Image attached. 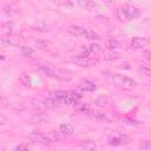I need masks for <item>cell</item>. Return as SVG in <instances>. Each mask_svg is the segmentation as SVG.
<instances>
[{
    "mask_svg": "<svg viewBox=\"0 0 151 151\" xmlns=\"http://www.w3.org/2000/svg\"><path fill=\"white\" fill-rule=\"evenodd\" d=\"M117 15H118L119 20H122V21H130V20H133V19L140 17L142 15V12L136 6H132V5H123V6H120L118 8Z\"/></svg>",
    "mask_w": 151,
    "mask_h": 151,
    "instance_id": "6da1fadb",
    "label": "cell"
},
{
    "mask_svg": "<svg viewBox=\"0 0 151 151\" xmlns=\"http://www.w3.org/2000/svg\"><path fill=\"white\" fill-rule=\"evenodd\" d=\"M111 81L113 83V85H116L119 88L123 90H132L137 86L136 80H133L132 78H129L126 76H122V74H113L111 77Z\"/></svg>",
    "mask_w": 151,
    "mask_h": 151,
    "instance_id": "7a4b0ae2",
    "label": "cell"
},
{
    "mask_svg": "<svg viewBox=\"0 0 151 151\" xmlns=\"http://www.w3.org/2000/svg\"><path fill=\"white\" fill-rule=\"evenodd\" d=\"M77 4L80 8L87 11V12H92V13H97L100 11V6L93 1V0H77Z\"/></svg>",
    "mask_w": 151,
    "mask_h": 151,
    "instance_id": "3957f363",
    "label": "cell"
},
{
    "mask_svg": "<svg viewBox=\"0 0 151 151\" xmlns=\"http://www.w3.org/2000/svg\"><path fill=\"white\" fill-rule=\"evenodd\" d=\"M97 61L90 59L88 57H85V55H78L76 58L72 59V64L79 66V67H91L93 64H96Z\"/></svg>",
    "mask_w": 151,
    "mask_h": 151,
    "instance_id": "277c9868",
    "label": "cell"
},
{
    "mask_svg": "<svg viewBox=\"0 0 151 151\" xmlns=\"http://www.w3.org/2000/svg\"><path fill=\"white\" fill-rule=\"evenodd\" d=\"M29 138L35 142V143H39V144H42V145H51L52 142L50 138H47L46 136H44L40 131H32L29 133Z\"/></svg>",
    "mask_w": 151,
    "mask_h": 151,
    "instance_id": "5b68a950",
    "label": "cell"
},
{
    "mask_svg": "<svg viewBox=\"0 0 151 151\" xmlns=\"http://www.w3.org/2000/svg\"><path fill=\"white\" fill-rule=\"evenodd\" d=\"M79 99H80V94L79 93H77L76 91H67L66 96L64 97V99L61 101L64 104H66V105H74V104H78Z\"/></svg>",
    "mask_w": 151,
    "mask_h": 151,
    "instance_id": "8992f818",
    "label": "cell"
},
{
    "mask_svg": "<svg viewBox=\"0 0 151 151\" xmlns=\"http://www.w3.org/2000/svg\"><path fill=\"white\" fill-rule=\"evenodd\" d=\"M147 44H149V40L143 37H133L130 41L131 47L134 50H143L144 47H146Z\"/></svg>",
    "mask_w": 151,
    "mask_h": 151,
    "instance_id": "52a82bcc",
    "label": "cell"
},
{
    "mask_svg": "<svg viewBox=\"0 0 151 151\" xmlns=\"http://www.w3.org/2000/svg\"><path fill=\"white\" fill-rule=\"evenodd\" d=\"M127 137L123 133H118L117 136H111L109 137V144L110 145H113V146H118V145H122V144H126L127 143Z\"/></svg>",
    "mask_w": 151,
    "mask_h": 151,
    "instance_id": "ba28073f",
    "label": "cell"
},
{
    "mask_svg": "<svg viewBox=\"0 0 151 151\" xmlns=\"http://www.w3.org/2000/svg\"><path fill=\"white\" fill-rule=\"evenodd\" d=\"M53 78L61 80V81H70L72 80V74L65 70H53Z\"/></svg>",
    "mask_w": 151,
    "mask_h": 151,
    "instance_id": "9c48e42d",
    "label": "cell"
},
{
    "mask_svg": "<svg viewBox=\"0 0 151 151\" xmlns=\"http://www.w3.org/2000/svg\"><path fill=\"white\" fill-rule=\"evenodd\" d=\"M93 117L100 122H112V120L117 119V116L111 112H94Z\"/></svg>",
    "mask_w": 151,
    "mask_h": 151,
    "instance_id": "30bf717a",
    "label": "cell"
},
{
    "mask_svg": "<svg viewBox=\"0 0 151 151\" xmlns=\"http://www.w3.org/2000/svg\"><path fill=\"white\" fill-rule=\"evenodd\" d=\"M78 88L81 90L83 92H92V91L96 90V85H94V83H92L88 79H83V80L79 81Z\"/></svg>",
    "mask_w": 151,
    "mask_h": 151,
    "instance_id": "8fae6325",
    "label": "cell"
},
{
    "mask_svg": "<svg viewBox=\"0 0 151 151\" xmlns=\"http://www.w3.org/2000/svg\"><path fill=\"white\" fill-rule=\"evenodd\" d=\"M67 32L72 35H76V37H84L86 33V28L80 27L78 25H71L67 27Z\"/></svg>",
    "mask_w": 151,
    "mask_h": 151,
    "instance_id": "7c38bea8",
    "label": "cell"
},
{
    "mask_svg": "<svg viewBox=\"0 0 151 151\" xmlns=\"http://www.w3.org/2000/svg\"><path fill=\"white\" fill-rule=\"evenodd\" d=\"M59 131L61 133H65V134L71 136V134L74 133V126L72 124H70V123H63L59 126Z\"/></svg>",
    "mask_w": 151,
    "mask_h": 151,
    "instance_id": "4fadbf2b",
    "label": "cell"
},
{
    "mask_svg": "<svg viewBox=\"0 0 151 151\" xmlns=\"http://www.w3.org/2000/svg\"><path fill=\"white\" fill-rule=\"evenodd\" d=\"M119 47H120V42L117 39L110 38V39H106L105 40V48H107L110 51H113V50H117Z\"/></svg>",
    "mask_w": 151,
    "mask_h": 151,
    "instance_id": "5bb4252c",
    "label": "cell"
},
{
    "mask_svg": "<svg viewBox=\"0 0 151 151\" xmlns=\"http://www.w3.org/2000/svg\"><path fill=\"white\" fill-rule=\"evenodd\" d=\"M44 106L50 110H57L59 107V100L53 99V98H46L44 100Z\"/></svg>",
    "mask_w": 151,
    "mask_h": 151,
    "instance_id": "9a60e30c",
    "label": "cell"
},
{
    "mask_svg": "<svg viewBox=\"0 0 151 151\" xmlns=\"http://www.w3.org/2000/svg\"><path fill=\"white\" fill-rule=\"evenodd\" d=\"M37 71L40 72V73H42V74H45V76H48V77H52L53 76V68H51L47 65H41V64L37 65Z\"/></svg>",
    "mask_w": 151,
    "mask_h": 151,
    "instance_id": "2e32d148",
    "label": "cell"
},
{
    "mask_svg": "<svg viewBox=\"0 0 151 151\" xmlns=\"http://www.w3.org/2000/svg\"><path fill=\"white\" fill-rule=\"evenodd\" d=\"M19 80H20V83H21L24 86H27V87H29L31 84H32L31 76H29L27 72H22V73L20 74V77H19Z\"/></svg>",
    "mask_w": 151,
    "mask_h": 151,
    "instance_id": "e0dca14e",
    "label": "cell"
},
{
    "mask_svg": "<svg viewBox=\"0 0 151 151\" xmlns=\"http://www.w3.org/2000/svg\"><path fill=\"white\" fill-rule=\"evenodd\" d=\"M0 41H1L4 45H8V46H14V45H17V40H15V38L12 37V35L1 37V38H0Z\"/></svg>",
    "mask_w": 151,
    "mask_h": 151,
    "instance_id": "ac0fdd59",
    "label": "cell"
},
{
    "mask_svg": "<svg viewBox=\"0 0 151 151\" xmlns=\"http://www.w3.org/2000/svg\"><path fill=\"white\" fill-rule=\"evenodd\" d=\"M32 120L35 122V123L42 124V123H45V122L47 120V118H46V116H45L42 112H39V113H34V114L32 116Z\"/></svg>",
    "mask_w": 151,
    "mask_h": 151,
    "instance_id": "d6986e66",
    "label": "cell"
},
{
    "mask_svg": "<svg viewBox=\"0 0 151 151\" xmlns=\"http://www.w3.org/2000/svg\"><path fill=\"white\" fill-rule=\"evenodd\" d=\"M94 104L98 106V107H105L107 105V98L105 96H98L94 100Z\"/></svg>",
    "mask_w": 151,
    "mask_h": 151,
    "instance_id": "ffe728a7",
    "label": "cell"
},
{
    "mask_svg": "<svg viewBox=\"0 0 151 151\" xmlns=\"http://www.w3.org/2000/svg\"><path fill=\"white\" fill-rule=\"evenodd\" d=\"M81 147L85 150H94L97 147V144L93 140H84L81 143Z\"/></svg>",
    "mask_w": 151,
    "mask_h": 151,
    "instance_id": "44dd1931",
    "label": "cell"
},
{
    "mask_svg": "<svg viewBox=\"0 0 151 151\" xmlns=\"http://www.w3.org/2000/svg\"><path fill=\"white\" fill-rule=\"evenodd\" d=\"M20 52L24 57H32L33 53H34V50L32 47H28V46H21Z\"/></svg>",
    "mask_w": 151,
    "mask_h": 151,
    "instance_id": "7402d4cb",
    "label": "cell"
},
{
    "mask_svg": "<svg viewBox=\"0 0 151 151\" xmlns=\"http://www.w3.org/2000/svg\"><path fill=\"white\" fill-rule=\"evenodd\" d=\"M139 71H140L143 74H145L146 77H150V76H151V70H150V66H149L147 64L142 63V64L139 65Z\"/></svg>",
    "mask_w": 151,
    "mask_h": 151,
    "instance_id": "603a6c76",
    "label": "cell"
},
{
    "mask_svg": "<svg viewBox=\"0 0 151 151\" xmlns=\"http://www.w3.org/2000/svg\"><path fill=\"white\" fill-rule=\"evenodd\" d=\"M78 111H79L80 113H87V114L92 112L91 106H90V104H87V103H85V104H80V105L78 106Z\"/></svg>",
    "mask_w": 151,
    "mask_h": 151,
    "instance_id": "cb8c5ba5",
    "label": "cell"
},
{
    "mask_svg": "<svg viewBox=\"0 0 151 151\" xmlns=\"http://www.w3.org/2000/svg\"><path fill=\"white\" fill-rule=\"evenodd\" d=\"M84 37L86 39H88V40H97V39H99V34H97L94 31H91V29H86V33H85Z\"/></svg>",
    "mask_w": 151,
    "mask_h": 151,
    "instance_id": "d4e9b609",
    "label": "cell"
},
{
    "mask_svg": "<svg viewBox=\"0 0 151 151\" xmlns=\"http://www.w3.org/2000/svg\"><path fill=\"white\" fill-rule=\"evenodd\" d=\"M120 58V54L118 52H110V53H106L104 55V59L105 60H117Z\"/></svg>",
    "mask_w": 151,
    "mask_h": 151,
    "instance_id": "484cf974",
    "label": "cell"
},
{
    "mask_svg": "<svg viewBox=\"0 0 151 151\" xmlns=\"http://www.w3.org/2000/svg\"><path fill=\"white\" fill-rule=\"evenodd\" d=\"M54 4L60 5V6H65V7H72V1L71 0H52Z\"/></svg>",
    "mask_w": 151,
    "mask_h": 151,
    "instance_id": "4316f807",
    "label": "cell"
},
{
    "mask_svg": "<svg viewBox=\"0 0 151 151\" xmlns=\"http://www.w3.org/2000/svg\"><path fill=\"white\" fill-rule=\"evenodd\" d=\"M50 139H51L52 143H54V142H59V140H60V134H59V132H57V131H52V132H51V136H50Z\"/></svg>",
    "mask_w": 151,
    "mask_h": 151,
    "instance_id": "83f0119b",
    "label": "cell"
},
{
    "mask_svg": "<svg viewBox=\"0 0 151 151\" xmlns=\"http://www.w3.org/2000/svg\"><path fill=\"white\" fill-rule=\"evenodd\" d=\"M46 28H47V26H46V24H45V22L39 21V22H37V24H35V29H38V31H40V32L46 31Z\"/></svg>",
    "mask_w": 151,
    "mask_h": 151,
    "instance_id": "f1b7e54d",
    "label": "cell"
},
{
    "mask_svg": "<svg viewBox=\"0 0 151 151\" xmlns=\"http://www.w3.org/2000/svg\"><path fill=\"white\" fill-rule=\"evenodd\" d=\"M88 48H90L91 53H98V52H100V46L98 44H92Z\"/></svg>",
    "mask_w": 151,
    "mask_h": 151,
    "instance_id": "f546056e",
    "label": "cell"
},
{
    "mask_svg": "<svg viewBox=\"0 0 151 151\" xmlns=\"http://www.w3.org/2000/svg\"><path fill=\"white\" fill-rule=\"evenodd\" d=\"M35 45H37V47L40 48V50H44V48L47 47V44H46L45 41H42V40H35Z\"/></svg>",
    "mask_w": 151,
    "mask_h": 151,
    "instance_id": "4dcf8cb0",
    "label": "cell"
},
{
    "mask_svg": "<svg viewBox=\"0 0 151 151\" xmlns=\"http://www.w3.org/2000/svg\"><path fill=\"white\" fill-rule=\"evenodd\" d=\"M28 147H29V146H28V145H26V144H19V145H17L14 149L20 151V150H28Z\"/></svg>",
    "mask_w": 151,
    "mask_h": 151,
    "instance_id": "1f68e13d",
    "label": "cell"
},
{
    "mask_svg": "<svg viewBox=\"0 0 151 151\" xmlns=\"http://www.w3.org/2000/svg\"><path fill=\"white\" fill-rule=\"evenodd\" d=\"M140 147H142V149H150V147H151V145L149 144V142H147V140H145V144H142V145H140Z\"/></svg>",
    "mask_w": 151,
    "mask_h": 151,
    "instance_id": "d6a6232c",
    "label": "cell"
},
{
    "mask_svg": "<svg viewBox=\"0 0 151 151\" xmlns=\"http://www.w3.org/2000/svg\"><path fill=\"white\" fill-rule=\"evenodd\" d=\"M6 123V117H4L2 114H0V124H5Z\"/></svg>",
    "mask_w": 151,
    "mask_h": 151,
    "instance_id": "836d02e7",
    "label": "cell"
},
{
    "mask_svg": "<svg viewBox=\"0 0 151 151\" xmlns=\"http://www.w3.org/2000/svg\"><path fill=\"white\" fill-rule=\"evenodd\" d=\"M144 54H145V58H146L147 60H150V57H149V55H150V52H149V51H145Z\"/></svg>",
    "mask_w": 151,
    "mask_h": 151,
    "instance_id": "e575fe53",
    "label": "cell"
},
{
    "mask_svg": "<svg viewBox=\"0 0 151 151\" xmlns=\"http://www.w3.org/2000/svg\"><path fill=\"white\" fill-rule=\"evenodd\" d=\"M2 60H5V57H4V55H1V54H0V61H2Z\"/></svg>",
    "mask_w": 151,
    "mask_h": 151,
    "instance_id": "d590c367",
    "label": "cell"
},
{
    "mask_svg": "<svg viewBox=\"0 0 151 151\" xmlns=\"http://www.w3.org/2000/svg\"><path fill=\"white\" fill-rule=\"evenodd\" d=\"M104 2H106V4H110V2H112V0H103Z\"/></svg>",
    "mask_w": 151,
    "mask_h": 151,
    "instance_id": "8d00e7d4",
    "label": "cell"
}]
</instances>
